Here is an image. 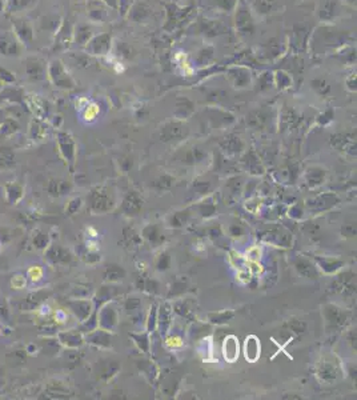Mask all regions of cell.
<instances>
[{"instance_id":"74e56055","label":"cell","mask_w":357,"mask_h":400,"mask_svg":"<svg viewBox=\"0 0 357 400\" xmlns=\"http://www.w3.org/2000/svg\"><path fill=\"white\" fill-rule=\"evenodd\" d=\"M173 311L176 313H178L182 317H186V319H192V309L191 307L187 304L186 302H177L175 303L173 306Z\"/></svg>"},{"instance_id":"7bdbcfd3","label":"cell","mask_w":357,"mask_h":400,"mask_svg":"<svg viewBox=\"0 0 357 400\" xmlns=\"http://www.w3.org/2000/svg\"><path fill=\"white\" fill-rule=\"evenodd\" d=\"M312 87H314L320 95H325L327 92H329V90H331V87L327 84V82L321 79L314 80V82H312Z\"/></svg>"},{"instance_id":"6da1fadb","label":"cell","mask_w":357,"mask_h":400,"mask_svg":"<svg viewBox=\"0 0 357 400\" xmlns=\"http://www.w3.org/2000/svg\"><path fill=\"white\" fill-rule=\"evenodd\" d=\"M47 76L52 84L62 90H72L75 87V80L69 75L62 60L54 59L47 64Z\"/></svg>"},{"instance_id":"bcb514c9","label":"cell","mask_w":357,"mask_h":400,"mask_svg":"<svg viewBox=\"0 0 357 400\" xmlns=\"http://www.w3.org/2000/svg\"><path fill=\"white\" fill-rule=\"evenodd\" d=\"M124 307L127 311H138L142 307V302L138 298H128L124 303Z\"/></svg>"},{"instance_id":"f907efd6","label":"cell","mask_w":357,"mask_h":400,"mask_svg":"<svg viewBox=\"0 0 357 400\" xmlns=\"http://www.w3.org/2000/svg\"><path fill=\"white\" fill-rule=\"evenodd\" d=\"M247 256L249 259H251V260H259L260 259V250H259V247H252V248H249V250H248L247 251Z\"/></svg>"},{"instance_id":"d6986e66","label":"cell","mask_w":357,"mask_h":400,"mask_svg":"<svg viewBox=\"0 0 357 400\" xmlns=\"http://www.w3.org/2000/svg\"><path fill=\"white\" fill-rule=\"evenodd\" d=\"M295 268L297 269V272L304 277H308V279H317V277H319L317 268L309 262V260L299 259V260L295 263Z\"/></svg>"},{"instance_id":"7402d4cb","label":"cell","mask_w":357,"mask_h":400,"mask_svg":"<svg viewBox=\"0 0 357 400\" xmlns=\"http://www.w3.org/2000/svg\"><path fill=\"white\" fill-rule=\"evenodd\" d=\"M191 8H177L176 6H168V24L165 28H173L178 22H182L184 16L190 12Z\"/></svg>"},{"instance_id":"f546056e","label":"cell","mask_w":357,"mask_h":400,"mask_svg":"<svg viewBox=\"0 0 357 400\" xmlns=\"http://www.w3.org/2000/svg\"><path fill=\"white\" fill-rule=\"evenodd\" d=\"M123 243L125 244V246H128V247L136 248L142 244V236H140L133 228L127 227V228H124L123 231Z\"/></svg>"},{"instance_id":"cb8c5ba5","label":"cell","mask_w":357,"mask_h":400,"mask_svg":"<svg viewBox=\"0 0 357 400\" xmlns=\"http://www.w3.org/2000/svg\"><path fill=\"white\" fill-rule=\"evenodd\" d=\"M325 179V170L320 167H314L308 170L305 176L306 184L310 187V188H315V187L320 186L321 183H324Z\"/></svg>"},{"instance_id":"c3c4849f","label":"cell","mask_w":357,"mask_h":400,"mask_svg":"<svg viewBox=\"0 0 357 400\" xmlns=\"http://www.w3.org/2000/svg\"><path fill=\"white\" fill-rule=\"evenodd\" d=\"M276 79H277V83H279V88H281V90L291 86V79H289V76L287 75V73L277 72Z\"/></svg>"},{"instance_id":"44dd1931","label":"cell","mask_w":357,"mask_h":400,"mask_svg":"<svg viewBox=\"0 0 357 400\" xmlns=\"http://www.w3.org/2000/svg\"><path fill=\"white\" fill-rule=\"evenodd\" d=\"M143 237L148 240L153 246H160L165 240L164 235L160 232L159 227L155 226V224H150V226H147L146 228L143 229Z\"/></svg>"},{"instance_id":"f5cc1de1","label":"cell","mask_w":357,"mask_h":400,"mask_svg":"<svg viewBox=\"0 0 357 400\" xmlns=\"http://www.w3.org/2000/svg\"><path fill=\"white\" fill-rule=\"evenodd\" d=\"M289 216L295 219H300L302 216V210L296 204V206L291 207V210H289Z\"/></svg>"},{"instance_id":"60d3db41","label":"cell","mask_w":357,"mask_h":400,"mask_svg":"<svg viewBox=\"0 0 357 400\" xmlns=\"http://www.w3.org/2000/svg\"><path fill=\"white\" fill-rule=\"evenodd\" d=\"M248 123L251 124L252 127H255V128L262 127V126L265 124V116H264L261 112L252 113L251 116L248 117Z\"/></svg>"},{"instance_id":"3957f363","label":"cell","mask_w":357,"mask_h":400,"mask_svg":"<svg viewBox=\"0 0 357 400\" xmlns=\"http://www.w3.org/2000/svg\"><path fill=\"white\" fill-rule=\"evenodd\" d=\"M24 51L23 46L14 31H0V56L4 58H20Z\"/></svg>"},{"instance_id":"7dc6e473","label":"cell","mask_w":357,"mask_h":400,"mask_svg":"<svg viewBox=\"0 0 357 400\" xmlns=\"http://www.w3.org/2000/svg\"><path fill=\"white\" fill-rule=\"evenodd\" d=\"M237 0H215V6L224 10V11H231L236 6Z\"/></svg>"},{"instance_id":"ac0fdd59","label":"cell","mask_w":357,"mask_h":400,"mask_svg":"<svg viewBox=\"0 0 357 400\" xmlns=\"http://www.w3.org/2000/svg\"><path fill=\"white\" fill-rule=\"evenodd\" d=\"M230 77L235 87L243 88L249 83L251 75H249V71L244 67H236V68H232L230 71Z\"/></svg>"},{"instance_id":"d590c367","label":"cell","mask_w":357,"mask_h":400,"mask_svg":"<svg viewBox=\"0 0 357 400\" xmlns=\"http://www.w3.org/2000/svg\"><path fill=\"white\" fill-rule=\"evenodd\" d=\"M155 266H156V268L159 269V271H167V269L171 267V256H169V254L165 251L159 254V256L156 258Z\"/></svg>"},{"instance_id":"11a10c76","label":"cell","mask_w":357,"mask_h":400,"mask_svg":"<svg viewBox=\"0 0 357 400\" xmlns=\"http://www.w3.org/2000/svg\"><path fill=\"white\" fill-rule=\"evenodd\" d=\"M349 342L352 343V346H353L354 348H356V331H350Z\"/></svg>"},{"instance_id":"83f0119b","label":"cell","mask_w":357,"mask_h":400,"mask_svg":"<svg viewBox=\"0 0 357 400\" xmlns=\"http://www.w3.org/2000/svg\"><path fill=\"white\" fill-rule=\"evenodd\" d=\"M33 0H7L6 2V11L10 15H16L18 12L24 11L31 7Z\"/></svg>"},{"instance_id":"ee69618b","label":"cell","mask_w":357,"mask_h":400,"mask_svg":"<svg viewBox=\"0 0 357 400\" xmlns=\"http://www.w3.org/2000/svg\"><path fill=\"white\" fill-rule=\"evenodd\" d=\"M199 211H200L201 216L209 218V216H213V215L216 214V207L211 203H205V204H201L200 207H199Z\"/></svg>"},{"instance_id":"9a60e30c","label":"cell","mask_w":357,"mask_h":400,"mask_svg":"<svg viewBox=\"0 0 357 400\" xmlns=\"http://www.w3.org/2000/svg\"><path fill=\"white\" fill-rule=\"evenodd\" d=\"M245 359L251 363H255L260 356V340L256 336L251 335L245 339L244 343Z\"/></svg>"},{"instance_id":"e575fe53","label":"cell","mask_w":357,"mask_h":400,"mask_svg":"<svg viewBox=\"0 0 357 400\" xmlns=\"http://www.w3.org/2000/svg\"><path fill=\"white\" fill-rule=\"evenodd\" d=\"M173 182H175V179L172 178V176H169V175H163V176L157 178L153 182L152 186L156 189H159V191H165V189H169L173 186Z\"/></svg>"},{"instance_id":"8992f818","label":"cell","mask_w":357,"mask_h":400,"mask_svg":"<svg viewBox=\"0 0 357 400\" xmlns=\"http://www.w3.org/2000/svg\"><path fill=\"white\" fill-rule=\"evenodd\" d=\"M323 313H324V317L325 320H327L328 326L332 328L344 327L346 322H348V316H349V313H346L345 311H343L341 308H339V307L336 306H332V304H327V306H324Z\"/></svg>"},{"instance_id":"f6af8a7d","label":"cell","mask_w":357,"mask_h":400,"mask_svg":"<svg viewBox=\"0 0 357 400\" xmlns=\"http://www.w3.org/2000/svg\"><path fill=\"white\" fill-rule=\"evenodd\" d=\"M132 338L136 340V344L140 347V349H143L144 352L148 351V347H150V342H148V338L147 335H132Z\"/></svg>"},{"instance_id":"d6a6232c","label":"cell","mask_w":357,"mask_h":400,"mask_svg":"<svg viewBox=\"0 0 357 400\" xmlns=\"http://www.w3.org/2000/svg\"><path fill=\"white\" fill-rule=\"evenodd\" d=\"M235 316V313L232 311H221V312H212L208 315V320L212 324H224L227 322H230L232 317Z\"/></svg>"},{"instance_id":"1f68e13d","label":"cell","mask_w":357,"mask_h":400,"mask_svg":"<svg viewBox=\"0 0 357 400\" xmlns=\"http://www.w3.org/2000/svg\"><path fill=\"white\" fill-rule=\"evenodd\" d=\"M190 219V211L186 210V211H178L175 212L169 218V226L175 227V228H180V227L186 226L187 222Z\"/></svg>"},{"instance_id":"816d5d0a","label":"cell","mask_w":357,"mask_h":400,"mask_svg":"<svg viewBox=\"0 0 357 400\" xmlns=\"http://www.w3.org/2000/svg\"><path fill=\"white\" fill-rule=\"evenodd\" d=\"M341 232H343V235H345V236H354L356 235V227L353 226V224H348V226H344L343 228H341Z\"/></svg>"},{"instance_id":"7a4b0ae2","label":"cell","mask_w":357,"mask_h":400,"mask_svg":"<svg viewBox=\"0 0 357 400\" xmlns=\"http://www.w3.org/2000/svg\"><path fill=\"white\" fill-rule=\"evenodd\" d=\"M12 31L19 39V42L24 46V48H28L33 43L35 39V31L28 19L26 16H19V15H12L11 18Z\"/></svg>"},{"instance_id":"9f6ffc18","label":"cell","mask_w":357,"mask_h":400,"mask_svg":"<svg viewBox=\"0 0 357 400\" xmlns=\"http://www.w3.org/2000/svg\"><path fill=\"white\" fill-rule=\"evenodd\" d=\"M6 11V0H0V14Z\"/></svg>"},{"instance_id":"5bb4252c","label":"cell","mask_w":357,"mask_h":400,"mask_svg":"<svg viewBox=\"0 0 357 400\" xmlns=\"http://www.w3.org/2000/svg\"><path fill=\"white\" fill-rule=\"evenodd\" d=\"M113 206V200L108 191L106 189H96L94 192V199H92V207L95 208L96 211L104 212L111 210Z\"/></svg>"},{"instance_id":"b9f144b4","label":"cell","mask_w":357,"mask_h":400,"mask_svg":"<svg viewBox=\"0 0 357 400\" xmlns=\"http://www.w3.org/2000/svg\"><path fill=\"white\" fill-rule=\"evenodd\" d=\"M335 11H336L335 2H327L324 6V8L321 10V18L332 19V16L335 15Z\"/></svg>"},{"instance_id":"f35d334b","label":"cell","mask_w":357,"mask_h":400,"mask_svg":"<svg viewBox=\"0 0 357 400\" xmlns=\"http://www.w3.org/2000/svg\"><path fill=\"white\" fill-rule=\"evenodd\" d=\"M0 83L4 84V86H12V84H15L16 83L15 73L11 72L10 69L4 68V67H0Z\"/></svg>"},{"instance_id":"9c48e42d","label":"cell","mask_w":357,"mask_h":400,"mask_svg":"<svg viewBox=\"0 0 357 400\" xmlns=\"http://www.w3.org/2000/svg\"><path fill=\"white\" fill-rule=\"evenodd\" d=\"M186 135L187 127H184L178 122H171V123L165 124L164 127L161 128L160 139L163 142H172V140H180Z\"/></svg>"},{"instance_id":"30bf717a","label":"cell","mask_w":357,"mask_h":400,"mask_svg":"<svg viewBox=\"0 0 357 400\" xmlns=\"http://www.w3.org/2000/svg\"><path fill=\"white\" fill-rule=\"evenodd\" d=\"M335 291L343 295H350L356 291V275L352 272H346L340 275L333 283Z\"/></svg>"},{"instance_id":"4fadbf2b","label":"cell","mask_w":357,"mask_h":400,"mask_svg":"<svg viewBox=\"0 0 357 400\" xmlns=\"http://www.w3.org/2000/svg\"><path fill=\"white\" fill-rule=\"evenodd\" d=\"M222 355L224 359L230 363H234L235 360L239 357V340L234 335H228L222 339Z\"/></svg>"},{"instance_id":"7c38bea8","label":"cell","mask_w":357,"mask_h":400,"mask_svg":"<svg viewBox=\"0 0 357 400\" xmlns=\"http://www.w3.org/2000/svg\"><path fill=\"white\" fill-rule=\"evenodd\" d=\"M337 203H339V197L336 195H333V193H324V195L317 196L316 199L309 200L308 207L310 210H315V211H325V210H329V208H332Z\"/></svg>"},{"instance_id":"52a82bcc","label":"cell","mask_w":357,"mask_h":400,"mask_svg":"<svg viewBox=\"0 0 357 400\" xmlns=\"http://www.w3.org/2000/svg\"><path fill=\"white\" fill-rule=\"evenodd\" d=\"M85 48H87L88 54L91 55H99V56L107 55L111 50V35L110 33H102V35L92 36Z\"/></svg>"},{"instance_id":"ba28073f","label":"cell","mask_w":357,"mask_h":400,"mask_svg":"<svg viewBox=\"0 0 357 400\" xmlns=\"http://www.w3.org/2000/svg\"><path fill=\"white\" fill-rule=\"evenodd\" d=\"M236 27L240 33H252L253 32V20H252L251 12L245 6L244 2H240L236 11Z\"/></svg>"},{"instance_id":"f1b7e54d","label":"cell","mask_w":357,"mask_h":400,"mask_svg":"<svg viewBox=\"0 0 357 400\" xmlns=\"http://www.w3.org/2000/svg\"><path fill=\"white\" fill-rule=\"evenodd\" d=\"M117 323V312L116 309L113 307H106V308L102 311V324L103 327L107 328V330H111L116 326Z\"/></svg>"},{"instance_id":"4316f807","label":"cell","mask_w":357,"mask_h":400,"mask_svg":"<svg viewBox=\"0 0 357 400\" xmlns=\"http://www.w3.org/2000/svg\"><path fill=\"white\" fill-rule=\"evenodd\" d=\"M136 286H138L139 290L148 292V294H156L157 290H159V284H157L156 280L150 279L146 275H139L136 277Z\"/></svg>"},{"instance_id":"681fc988","label":"cell","mask_w":357,"mask_h":400,"mask_svg":"<svg viewBox=\"0 0 357 400\" xmlns=\"http://www.w3.org/2000/svg\"><path fill=\"white\" fill-rule=\"evenodd\" d=\"M230 233L234 237H241L243 235H244V229H243V227L237 226V224H234V226H231Z\"/></svg>"},{"instance_id":"484cf974","label":"cell","mask_w":357,"mask_h":400,"mask_svg":"<svg viewBox=\"0 0 357 400\" xmlns=\"http://www.w3.org/2000/svg\"><path fill=\"white\" fill-rule=\"evenodd\" d=\"M220 146L228 153H239L243 149V142L237 136L231 135V136H227V138L222 139Z\"/></svg>"},{"instance_id":"d4e9b609","label":"cell","mask_w":357,"mask_h":400,"mask_svg":"<svg viewBox=\"0 0 357 400\" xmlns=\"http://www.w3.org/2000/svg\"><path fill=\"white\" fill-rule=\"evenodd\" d=\"M317 375H319V378L323 380V382H327V383H332L335 382L336 378H337V370H336V367L333 366V364L331 363H321V366L319 367V370H317Z\"/></svg>"},{"instance_id":"836d02e7","label":"cell","mask_w":357,"mask_h":400,"mask_svg":"<svg viewBox=\"0 0 357 400\" xmlns=\"http://www.w3.org/2000/svg\"><path fill=\"white\" fill-rule=\"evenodd\" d=\"M205 156H207V155H205L201 149L192 148L186 153V156H184V160H183V162H186L187 164H195L201 162Z\"/></svg>"},{"instance_id":"603a6c76","label":"cell","mask_w":357,"mask_h":400,"mask_svg":"<svg viewBox=\"0 0 357 400\" xmlns=\"http://www.w3.org/2000/svg\"><path fill=\"white\" fill-rule=\"evenodd\" d=\"M316 262L324 272L327 273H335L337 272L341 267L344 266L343 260L332 258H316Z\"/></svg>"},{"instance_id":"6f0895ef","label":"cell","mask_w":357,"mask_h":400,"mask_svg":"<svg viewBox=\"0 0 357 400\" xmlns=\"http://www.w3.org/2000/svg\"><path fill=\"white\" fill-rule=\"evenodd\" d=\"M6 2H7V0H6Z\"/></svg>"},{"instance_id":"ab89813d","label":"cell","mask_w":357,"mask_h":400,"mask_svg":"<svg viewBox=\"0 0 357 400\" xmlns=\"http://www.w3.org/2000/svg\"><path fill=\"white\" fill-rule=\"evenodd\" d=\"M275 0H256L255 7L260 14H268L274 7Z\"/></svg>"},{"instance_id":"5b68a950","label":"cell","mask_w":357,"mask_h":400,"mask_svg":"<svg viewBox=\"0 0 357 400\" xmlns=\"http://www.w3.org/2000/svg\"><path fill=\"white\" fill-rule=\"evenodd\" d=\"M24 75L27 79L32 82H39L47 76V64L44 63L43 59L37 56H29L26 59L24 63Z\"/></svg>"},{"instance_id":"2e32d148","label":"cell","mask_w":357,"mask_h":400,"mask_svg":"<svg viewBox=\"0 0 357 400\" xmlns=\"http://www.w3.org/2000/svg\"><path fill=\"white\" fill-rule=\"evenodd\" d=\"M88 16L94 22H103L107 16L106 4L102 0H90L87 3Z\"/></svg>"},{"instance_id":"ffe728a7","label":"cell","mask_w":357,"mask_h":400,"mask_svg":"<svg viewBox=\"0 0 357 400\" xmlns=\"http://www.w3.org/2000/svg\"><path fill=\"white\" fill-rule=\"evenodd\" d=\"M92 39V29L88 24H79L76 28L73 29V40L76 44L84 47Z\"/></svg>"},{"instance_id":"db71d44e","label":"cell","mask_w":357,"mask_h":400,"mask_svg":"<svg viewBox=\"0 0 357 400\" xmlns=\"http://www.w3.org/2000/svg\"><path fill=\"white\" fill-rule=\"evenodd\" d=\"M168 344H171L173 347L182 346V339L178 338V336H173V338L168 339Z\"/></svg>"},{"instance_id":"8fae6325","label":"cell","mask_w":357,"mask_h":400,"mask_svg":"<svg viewBox=\"0 0 357 400\" xmlns=\"http://www.w3.org/2000/svg\"><path fill=\"white\" fill-rule=\"evenodd\" d=\"M121 208L127 216H136L143 208V199L136 191H129L124 197Z\"/></svg>"},{"instance_id":"e0dca14e","label":"cell","mask_w":357,"mask_h":400,"mask_svg":"<svg viewBox=\"0 0 357 400\" xmlns=\"http://www.w3.org/2000/svg\"><path fill=\"white\" fill-rule=\"evenodd\" d=\"M157 323H159V328H160V332L163 335H165L169 330L172 324V309L169 307V304H163L157 312Z\"/></svg>"},{"instance_id":"277c9868","label":"cell","mask_w":357,"mask_h":400,"mask_svg":"<svg viewBox=\"0 0 357 400\" xmlns=\"http://www.w3.org/2000/svg\"><path fill=\"white\" fill-rule=\"evenodd\" d=\"M73 42V27L68 19L62 20L58 29L55 31L54 43H52V52H64L68 50L71 43Z\"/></svg>"},{"instance_id":"8d00e7d4","label":"cell","mask_w":357,"mask_h":400,"mask_svg":"<svg viewBox=\"0 0 357 400\" xmlns=\"http://www.w3.org/2000/svg\"><path fill=\"white\" fill-rule=\"evenodd\" d=\"M285 327L288 328L289 331L295 332V334H302L306 331V323L299 319H292L288 323L285 324Z\"/></svg>"},{"instance_id":"4dcf8cb0","label":"cell","mask_w":357,"mask_h":400,"mask_svg":"<svg viewBox=\"0 0 357 400\" xmlns=\"http://www.w3.org/2000/svg\"><path fill=\"white\" fill-rule=\"evenodd\" d=\"M104 276H106L107 280H110V282H120V280H123L125 277V269L121 266H117V264H111L106 269Z\"/></svg>"}]
</instances>
